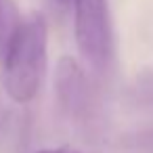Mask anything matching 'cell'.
Segmentation results:
<instances>
[{"mask_svg":"<svg viewBox=\"0 0 153 153\" xmlns=\"http://www.w3.org/2000/svg\"><path fill=\"white\" fill-rule=\"evenodd\" d=\"M55 90L59 105L69 115H82L90 103V86L84 69L78 65L76 59L63 57L57 63L55 71Z\"/></svg>","mask_w":153,"mask_h":153,"instance_id":"obj_3","label":"cell"},{"mask_svg":"<svg viewBox=\"0 0 153 153\" xmlns=\"http://www.w3.org/2000/svg\"><path fill=\"white\" fill-rule=\"evenodd\" d=\"M48 25L40 13L23 19L17 38L2 59V84L7 94L23 105L36 99L46 74Z\"/></svg>","mask_w":153,"mask_h":153,"instance_id":"obj_1","label":"cell"},{"mask_svg":"<svg viewBox=\"0 0 153 153\" xmlns=\"http://www.w3.org/2000/svg\"><path fill=\"white\" fill-rule=\"evenodd\" d=\"M74 36L82 59L94 71H107L115 53L107 0H74Z\"/></svg>","mask_w":153,"mask_h":153,"instance_id":"obj_2","label":"cell"},{"mask_svg":"<svg viewBox=\"0 0 153 153\" xmlns=\"http://www.w3.org/2000/svg\"><path fill=\"white\" fill-rule=\"evenodd\" d=\"M23 17L15 0H0V63L21 30Z\"/></svg>","mask_w":153,"mask_h":153,"instance_id":"obj_4","label":"cell"},{"mask_svg":"<svg viewBox=\"0 0 153 153\" xmlns=\"http://www.w3.org/2000/svg\"><path fill=\"white\" fill-rule=\"evenodd\" d=\"M36 153H82V151H78V149H74V147L63 145V147H46V149H38Z\"/></svg>","mask_w":153,"mask_h":153,"instance_id":"obj_5","label":"cell"},{"mask_svg":"<svg viewBox=\"0 0 153 153\" xmlns=\"http://www.w3.org/2000/svg\"><path fill=\"white\" fill-rule=\"evenodd\" d=\"M57 2H59V4H63V7H65V4H71V2H74V0H57Z\"/></svg>","mask_w":153,"mask_h":153,"instance_id":"obj_6","label":"cell"}]
</instances>
